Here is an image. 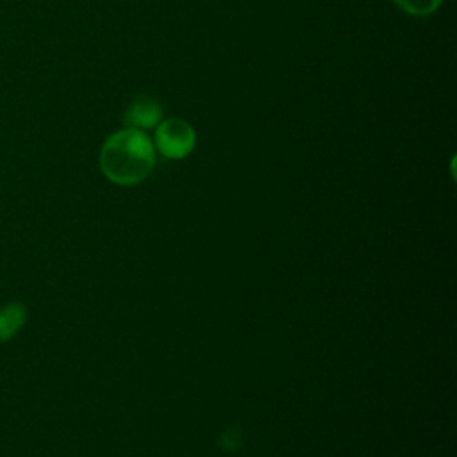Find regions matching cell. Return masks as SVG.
<instances>
[{
	"instance_id": "obj_1",
	"label": "cell",
	"mask_w": 457,
	"mask_h": 457,
	"mask_svg": "<svg viewBox=\"0 0 457 457\" xmlns=\"http://www.w3.org/2000/svg\"><path fill=\"white\" fill-rule=\"evenodd\" d=\"M155 164L150 137L137 129L111 134L100 150V170L114 184L132 186L145 180Z\"/></svg>"
},
{
	"instance_id": "obj_2",
	"label": "cell",
	"mask_w": 457,
	"mask_h": 457,
	"mask_svg": "<svg viewBox=\"0 0 457 457\" xmlns=\"http://www.w3.org/2000/svg\"><path fill=\"white\" fill-rule=\"evenodd\" d=\"M195 130L182 118H170L161 121L155 129L154 148L159 150L161 155L168 159H182L195 148Z\"/></svg>"
},
{
	"instance_id": "obj_3",
	"label": "cell",
	"mask_w": 457,
	"mask_h": 457,
	"mask_svg": "<svg viewBox=\"0 0 457 457\" xmlns=\"http://www.w3.org/2000/svg\"><path fill=\"white\" fill-rule=\"evenodd\" d=\"M162 116V107L157 98L148 95H139L132 100L129 109L123 114V123L127 129H154L159 125Z\"/></svg>"
},
{
	"instance_id": "obj_4",
	"label": "cell",
	"mask_w": 457,
	"mask_h": 457,
	"mask_svg": "<svg viewBox=\"0 0 457 457\" xmlns=\"http://www.w3.org/2000/svg\"><path fill=\"white\" fill-rule=\"evenodd\" d=\"M27 321V307L20 302H9L0 307V343L12 339Z\"/></svg>"
},
{
	"instance_id": "obj_5",
	"label": "cell",
	"mask_w": 457,
	"mask_h": 457,
	"mask_svg": "<svg viewBox=\"0 0 457 457\" xmlns=\"http://www.w3.org/2000/svg\"><path fill=\"white\" fill-rule=\"evenodd\" d=\"M393 2L411 16H428L443 4V0H393Z\"/></svg>"
}]
</instances>
